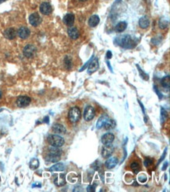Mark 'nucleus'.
Wrapping results in <instances>:
<instances>
[{
    "label": "nucleus",
    "mask_w": 170,
    "mask_h": 192,
    "mask_svg": "<svg viewBox=\"0 0 170 192\" xmlns=\"http://www.w3.org/2000/svg\"><path fill=\"white\" fill-rule=\"evenodd\" d=\"M61 153L62 152L58 147L52 146L51 148H49L48 154L46 157V161L49 162H57L60 161Z\"/></svg>",
    "instance_id": "obj_1"
},
{
    "label": "nucleus",
    "mask_w": 170,
    "mask_h": 192,
    "mask_svg": "<svg viewBox=\"0 0 170 192\" xmlns=\"http://www.w3.org/2000/svg\"><path fill=\"white\" fill-rule=\"evenodd\" d=\"M116 41H117V43L119 46H122L124 48H133L136 46L135 42L128 35L118 37Z\"/></svg>",
    "instance_id": "obj_2"
},
{
    "label": "nucleus",
    "mask_w": 170,
    "mask_h": 192,
    "mask_svg": "<svg viewBox=\"0 0 170 192\" xmlns=\"http://www.w3.org/2000/svg\"><path fill=\"white\" fill-rule=\"evenodd\" d=\"M49 144L55 147H60L64 144V139L63 137L58 135H49L47 138Z\"/></svg>",
    "instance_id": "obj_3"
},
{
    "label": "nucleus",
    "mask_w": 170,
    "mask_h": 192,
    "mask_svg": "<svg viewBox=\"0 0 170 192\" xmlns=\"http://www.w3.org/2000/svg\"><path fill=\"white\" fill-rule=\"evenodd\" d=\"M81 118V111L79 107L74 106L71 108L68 112V119L71 123H77Z\"/></svg>",
    "instance_id": "obj_4"
},
{
    "label": "nucleus",
    "mask_w": 170,
    "mask_h": 192,
    "mask_svg": "<svg viewBox=\"0 0 170 192\" xmlns=\"http://www.w3.org/2000/svg\"><path fill=\"white\" fill-rule=\"evenodd\" d=\"M36 53V48L34 45L28 44L24 46V50H23V54L27 58H31L35 56Z\"/></svg>",
    "instance_id": "obj_5"
},
{
    "label": "nucleus",
    "mask_w": 170,
    "mask_h": 192,
    "mask_svg": "<svg viewBox=\"0 0 170 192\" xmlns=\"http://www.w3.org/2000/svg\"><path fill=\"white\" fill-rule=\"evenodd\" d=\"M84 119L86 121H90L95 116V109L92 105H88L84 110Z\"/></svg>",
    "instance_id": "obj_6"
},
{
    "label": "nucleus",
    "mask_w": 170,
    "mask_h": 192,
    "mask_svg": "<svg viewBox=\"0 0 170 192\" xmlns=\"http://www.w3.org/2000/svg\"><path fill=\"white\" fill-rule=\"evenodd\" d=\"M30 103H31V98L27 96H20L16 99V105H18L19 107H26Z\"/></svg>",
    "instance_id": "obj_7"
},
{
    "label": "nucleus",
    "mask_w": 170,
    "mask_h": 192,
    "mask_svg": "<svg viewBox=\"0 0 170 192\" xmlns=\"http://www.w3.org/2000/svg\"><path fill=\"white\" fill-rule=\"evenodd\" d=\"M42 22V19L38 13H33L30 15L29 17V23L34 27L39 25Z\"/></svg>",
    "instance_id": "obj_8"
},
{
    "label": "nucleus",
    "mask_w": 170,
    "mask_h": 192,
    "mask_svg": "<svg viewBox=\"0 0 170 192\" xmlns=\"http://www.w3.org/2000/svg\"><path fill=\"white\" fill-rule=\"evenodd\" d=\"M114 152V146L112 144H108V145H104V146L102 149V157L104 158H108L110 156L112 155Z\"/></svg>",
    "instance_id": "obj_9"
},
{
    "label": "nucleus",
    "mask_w": 170,
    "mask_h": 192,
    "mask_svg": "<svg viewBox=\"0 0 170 192\" xmlns=\"http://www.w3.org/2000/svg\"><path fill=\"white\" fill-rule=\"evenodd\" d=\"M40 12L44 15H49L52 13L53 9H52L51 5L49 2H42L40 5Z\"/></svg>",
    "instance_id": "obj_10"
},
{
    "label": "nucleus",
    "mask_w": 170,
    "mask_h": 192,
    "mask_svg": "<svg viewBox=\"0 0 170 192\" xmlns=\"http://www.w3.org/2000/svg\"><path fill=\"white\" fill-rule=\"evenodd\" d=\"M90 62L91 63H89L90 65H89V68H88V73L89 74H92L93 72H95L99 68L98 60H97V58L94 57L92 61L90 60Z\"/></svg>",
    "instance_id": "obj_11"
},
{
    "label": "nucleus",
    "mask_w": 170,
    "mask_h": 192,
    "mask_svg": "<svg viewBox=\"0 0 170 192\" xmlns=\"http://www.w3.org/2000/svg\"><path fill=\"white\" fill-rule=\"evenodd\" d=\"M114 139H115V135L112 133H106L101 138V142L104 145H108V144H112Z\"/></svg>",
    "instance_id": "obj_12"
},
{
    "label": "nucleus",
    "mask_w": 170,
    "mask_h": 192,
    "mask_svg": "<svg viewBox=\"0 0 170 192\" xmlns=\"http://www.w3.org/2000/svg\"><path fill=\"white\" fill-rule=\"evenodd\" d=\"M118 162H119V161H118L117 157H109V158L106 161V162H105V166H106V168H108V169H112V168H115V167L117 165Z\"/></svg>",
    "instance_id": "obj_13"
},
{
    "label": "nucleus",
    "mask_w": 170,
    "mask_h": 192,
    "mask_svg": "<svg viewBox=\"0 0 170 192\" xmlns=\"http://www.w3.org/2000/svg\"><path fill=\"white\" fill-rule=\"evenodd\" d=\"M63 21H64V23L66 25L71 26L75 22V15L71 13H67L64 17Z\"/></svg>",
    "instance_id": "obj_14"
},
{
    "label": "nucleus",
    "mask_w": 170,
    "mask_h": 192,
    "mask_svg": "<svg viewBox=\"0 0 170 192\" xmlns=\"http://www.w3.org/2000/svg\"><path fill=\"white\" fill-rule=\"evenodd\" d=\"M68 34L71 39H77L79 36V30L77 29V28L75 27H72V26H70L68 29Z\"/></svg>",
    "instance_id": "obj_15"
},
{
    "label": "nucleus",
    "mask_w": 170,
    "mask_h": 192,
    "mask_svg": "<svg viewBox=\"0 0 170 192\" xmlns=\"http://www.w3.org/2000/svg\"><path fill=\"white\" fill-rule=\"evenodd\" d=\"M3 34H4V36L8 39H15L16 35V31H15L14 28H7V29H5Z\"/></svg>",
    "instance_id": "obj_16"
},
{
    "label": "nucleus",
    "mask_w": 170,
    "mask_h": 192,
    "mask_svg": "<svg viewBox=\"0 0 170 192\" xmlns=\"http://www.w3.org/2000/svg\"><path fill=\"white\" fill-rule=\"evenodd\" d=\"M18 35L23 39H27L30 35V30L27 27H21L18 30Z\"/></svg>",
    "instance_id": "obj_17"
},
{
    "label": "nucleus",
    "mask_w": 170,
    "mask_h": 192,
    "mask_svg": "<svg viewBox=\"0 0 170 192\" xmlns=\"http://www.w3.org/2000/svg\"><path fill=\"white\" fill-rule=\"evenodd\" d=\"M55 184L58 186H62L66 184V179L64 174H60V175H57V177L54 179Z\"/></svg>",
    "instance_id": "obj_18"
},
{
    "label": "nucleus",
    "mask_w": 170,
    "mask_h": 192,
    "mask_svg": "<svg viewBox=\"0 0 170 192\" xmlns=\"http://www.w3.org/2000/svg\"><path fill=\"white\" fill-rule=\"evenodd\" d=\"M52 130L57 134H64L66 132V127L60 124H56L53 126Z\"/></svg>",
    "instance_id": "obj_19"
},
{
    "label": "nucleus",
    "mask_w": 170,
    "mask_h": 192,
    "mask_svg": "<svg viewBox=\"0 0 170 192\" xmlns=\"http://www.w3.org/2000/svg\"><path fill=\"white\" fill-rule=\"evenodd\" d=\"M139 25L141 28H147L150 25V20L148 19V17L147 16L144 17H142L139 20Z\"/></svg>",
    "instance_id": "obj_20"
},
{
    "label": "nucleus",
    "mask_w": 170,
    "mask_h": 192,
    "mask_svg": "<svg viewBox=\"0 0 170 192\" xmlns=\"http://www.w3.org/2000/svg\"><path fill=\"white\" fill-rule=\"evenodd\" d=\"M99 22H100V18H99L98 16L97 15H93L89 20V25L92 28H94L99 24Z\"/></svg>",
    "instance_id": "obj_21"
},
{
    "label": "nucleus",
    "mask_w": 170,
    "mask_h": 192,
    "mask_svg": "<svg viewBox=\"0 0 170 192\" xmlns=\"http://www.w3.org/2000/svg\"><path fill=\"white\" fill-rule=\"evenodd\" d=\"M115 126H116L115 120H112V119H108L106 123H105V124L104 125V127L105 130H112L115 128Z\"/></svg>",
    "instance_id": "obj_22"
},
{
    "label": "nucleus",
    "mask_w": 170,
    "mask_h": 192,
    "mask_svg": "<svg viewBox=\"0 0 170 192\" xmlns=\"http://www.w3.org/2000/svg\"><path fill=\"white\" fill-rule=\"evenodd\" d=\"M108 119L109 118H108L107 116H102L101 117H100V118H99V120H97V129H101V128H102Z\"/></svg>",
    "instance_id": "obj_23"
},
{
    "label": "nucleus",
    "mask_w": 170,
    "mask_h": 192,
    "mask_svg": "<svg viewBox=\"0 0 170 192\" xmlns=\"http://www.w3.org/2000/svg\"><path fill=\"white\" fill-rule=\"evenodd\" d=\"M127 28V23L125 21H121L115 26V31L117 32H122Z\"/></svg>",
    "instance_id": "obj_24"
},
{
    "label": "nucleus",
    "mask_w": 170,
    "mask_h": 192,
    "mask_svg": "<svg viewBox=\"0 0 170 192\" xmlns=\"http://www.w3.org/2000/svg\"><path fill=\"white\" fill-rule=\"evenodd\" d=\"M130 168L133 170V172L134 173H138L140 170V163L136 161H134L131 163L130 164Z\"/></svg>",
    "instance_id": "obj_25"
},
{
    "label": "nucleus",
    "mask_w": 170,
    "mask_h": 192,
    "mask_svg": "<svg viewBox=\"0 0 170 192\" xmlns=\"http://www.w3.org/2000/svg\"><path fill=\"white\" fill-rule=\"evenodd\" d=\"M64 169V165L63 163H57L49 168V171H63Z\"/></svg>",
    "instance_id": "obj_26"
},
{
    "label": "nucleus",
    "mask_w": 170,
    "mask_h": 192,
    "mask_svg": "<svg viewBox=\"0 0 170 192\" xmlns=\"http://www.w3.org/2000/svg\"><path fill=\"white\" fill-rule=\"evenodd\" d=\"M161 86L165 88H169L170 87V81H169V76H166L161 79Z\"/></svg>",
    "instance_id": "obj_27"
},
{
    "label": "nucleus",
    "mask_w": 170,
    "mask_h": 192,
    "mask_svg": "<svg viewBox=\"0 0 170 192\" xmlns=\"http://www.w3.org/2000/svg\"><path fill=\"white\" fill-rule=\"evenodd\" d=\"M38 166H39V161H38V159L33 158L30 162V168L31 169H36Z\"/></svg>",
    "instance_id": "obj_28"
},
{
    "label": "nucleus",
    "mask_w": 170,
    "mask_h": 192,
    "mask_svg": "<svg viewBox=\"0 0 170 192\" xmlns=\"http://www.w3.org/2000/svg\"><path fill=\"white\" fill-rule=\"evenodd\" d=\"M167 116H168V114H167L166 110H165L163 108H161V124H163L166 121Z\"/></svg>",
    "instance_id": "obj_29"
},
{
    "label": "nucleus",
    "mask_w": 170,
    "mask_h": 192,
    "mask_svg": "<svg viewBox=\"0 0 170 192\" xmlns=\"http://www.w3.org/2000/svg\"><path fill=\"white\" fill-rule=\"evenodd\" d=\"M138 180L140 182V183H145L147 180V177L145 174H140V175L138 176Z\"/></svg>",
    "instance_id": "obj_30"
},
{
    "label": "nucleus",
    "mask_w": 170,
    "mask_h": 192,
    "mask_svg": "<svg viewBox=\"0 0 170 192\" xmlns=\"http://www.w3.org/2000/svg\"><path fill=\"white\" fill-rule=\"evenodd\" d=\"M143 164H144V165L146 167H150L151 165H152V164H153V161H152L151 159H146L144 161V162H143Z\"/></svg>",
    "instance_id": "obj_31"
},
{
    "label": "nucleus",
    "mask_w": 170,
    "mask_h": 192,
    "mask_svg": "<svg viewBox=\"0 0 170 192\" xmlns=\"http://www.w3.org/2000/svg\"><path fill=\"white\" fill-rule=\"evenodd\" d=\"M167 24H168V22H166V21H165L164 23L162 22V21H160L159 22V27L161 28H165L167 27Z\"/></svg>",
    "instance_id": "obj_32"
},
{
    "label": "nucleus",
    "mask_w": 170,
    "mask_h": 192,
    "mask_svg": "<svg viewBox=\"0 0 170 192\" xmlns=\"http://www.w3.org/2000/svg\"><path fill=\"white\" fill-rule=\"evenodd\" d=\"M87 191L88 192H94L95 191V186H93V185H90V186L87 187Z\"/></svg>",
    "instance_id": "obj_33"
},
{
    "label": "nucleus",
    "mask_w": 170,
    "mask_h": 192,
    "mask_svg": "<svg viewBox=\"0 0 170 192\" xmlns=\"http://www.w3.org/2000/svg\"><path fill=\"white\" fill-rule=\"evenodd\" d=\"M106 57H107V58H108V59H111V58H112V53L111 51H108L107 52V55H106Z\"/></svg>",
    "instance_id": "obj_34"
},
{
    "label": "nucleus",
    "mask_w": 170,
    "mask_h": 192,
    "mask_svg": "<svg viewBox=\"0 0 170 192\" xmlns=\"http://www.w3.org/2000/svg\"><path fill=\"white\" fill-rule=\"evenodd\" d=\"M166 150H166V149H165V152H164V153H163V154H162V156H161V159H160V160H159L158 163H160V162H161V161H162L163 159H164V158H165V154H166Z\"/></svg>",
    "instance_id": "obj_35"
},
{
    "label": "nucleus",
    "mask_w": 170,
    "mask_h": 192,
    "mask_svg": "<svg viewBox=\"0 0 170 192\" xmlns=\"http://www.w3.org/2000/svg\"><path fill=\"white\" fill-rule=\"evenodd\" d=\"M167 167H168V162L165 163L164 165H163V167H162V170H165V168H166Z\"/></svg>",
    "instance_id": "obj_36"
},
{
    "label": "nucleus",
    "mask_w": 170,
    "mask_h": 192,
    "mask_svg": "<svg viewBox=\"0 0 170 192\" xmlns=\"http://www.w3.org/2000/svg\"><path fill=\"white\" fill-rule=\"evenodd\" d=\"M35 186H39V187H40L41 186V184H33L32 185V187H35Z\"/></svg>",
    "instance_id": "obj_37"
},
{
    "label": "nucleus",
    "mask_w": 170,
    "mask_h": 192,
    "mask_svg": "<svg viewBox=\"0 0 170 192\" xmlns=\"http://www.w3.org/2000/svg\"><path fill=\"white\" fill-rule=\"evenodd\" d=\"M2 90H0V98H2Z\"/></svg>",
    "instance_id": "obj_38"
},
{
    "label": "nucleus",
    "mask_w": 170,
    "mask_h": 192,
    "mask_svg": "<svg viewBox=\"0 0 170 192\" xmlns=\"http://www.w3.org/2000/svg\"><path fill=\"white\" fill-rule=\"evenodd\" d=\"M5 1H6V0H0V4L2 3V2H4Z\"/></svg>",
    "instance_id": "obj_39"
},
{
    "label": "nucleus",
    "mask_w": 170,
    "mask_h": 192,
    "mask_svg": "<svg viewBox=\"0 0 170 192\" xmlns=\"http://www.w3.org/2000/svg\"><path fill=\"white\" fill-rule=\"evenodd\" d=\"M80 2H85V1H86V0H79Z\"/></svg>",
    "instance_id": "obj_40"
},
{
    "label": "nucleus",
    "mask_w": 170,
    "mask_h": 192,
    "mask_svg": "<svg viewBox=\"0 0 170 192\" xmlns=\"http://www.w3.org/2000/svg\"><path fill=\"white\" fill-rule=\"evenodd\" d=\"M1 111H2V109H0V112H1Z\"/></svg>",
    "instance_id": "obj_41"
}]
</instances>
